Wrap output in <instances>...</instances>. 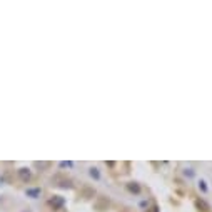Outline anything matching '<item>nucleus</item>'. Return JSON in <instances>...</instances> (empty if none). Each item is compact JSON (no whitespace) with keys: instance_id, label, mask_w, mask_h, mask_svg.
Listing matches in <instances>:
<instances>
[{"instance_id":"f257e3e1","label":"nucleus","mask_w":212,"mask_h":212,"mask_svg":"<svg viewBox=\"0 0 212 212\" xmlns=\"http://www.w3.org/2000/svg\"><path fill=\"white\" fill-rule=\"evenodd\" d=\"M20 177H22V181H28V179H30V172H28L27 169H22L20 170Z\"/></svg>"}]
</instances>
